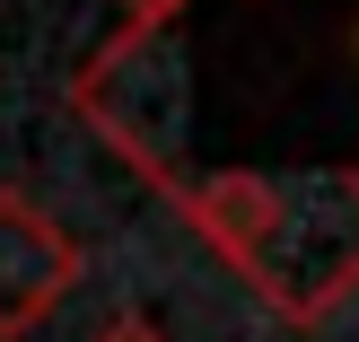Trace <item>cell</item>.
<instances>
[{"mask_svg": "<svg viewBox=\"0 0 359 342\" xmlns=\"http://www.w3.org/2000/svg\"><path fill=\"white\" fill-rule=\"evenodd\" d=\"M351 62H359V18H351Z\"/></svg>", "mask_w": 359, "mask_h": 342, "instance_id": "obj_6", "label": "cell"}, {"mask_svg": "<svg viewBox=\"0 0 359 342\" xmlns=\"http://www.w3.org/2000/svg\"><path fill=\"white\" fill-rule=\"evenodd\" d=\"M184 228L263 298L280 325H325L359 290V167L316 176H263V167H210L175 176L167 193Z\"/></svg>", "mask_w": 359, "mask_h": 342, "instance_id": "obj_1", "label": "cell"}, {"mask_svg": "<svg viewBox=\"0 0 359 342\" xmlns=\"http://www.w3.org/2000/svg\"><path fill=\"white\" fill-rule=\"evenodd\" d=\"M88 342H167V334H158L149 316H114V325H105V334H88Z\"/></svg>", "mask_w": 359, "mask_h": 342, "instance_id": "obj_5", "label": "cell"}, {"mask_svg": "<svg viewBox=\"0 0 359 342\" xmlns=\"http://www.w3.org/2000/svg\"><path fill=\"white\" fill-rule=\"evenodd\" d=\"M70 290H79V237L27 185H0V342H27Z\"/></svg>", "mask_w": 359, "mask_h": 342, "instance_id": "obj_3", "label": "cell"}, {"mask_svg": "<svg viewBox=\"0 0 359 342\" xmlns=\"http://www.w3.org/2000/svg\"><path fill=\"white\" fill-rule=\"evenodd\" d=\"M167 35H105L79 70H70V114L123 158L149 193H175V140H167V70H158Z\"/></svg>", "mask_w": 359, "mask_h": 342, "instance_id": "obj_2", "label": "cell"}, {"mask_svg": "<svg viewBox=\"0 0 359 342\" xmlns=\"http://www.w3.org/2000/svg\"><path fill=\"white\" fill-rule=\"evenodd\" d=\"M114 9H123L114 35H167L175 18H184V0H114Z\"/></svg>", "mask_w": 359, "mask_h": 342, "instance_id": "obj_4", "label": "cell"}]
</instances>
